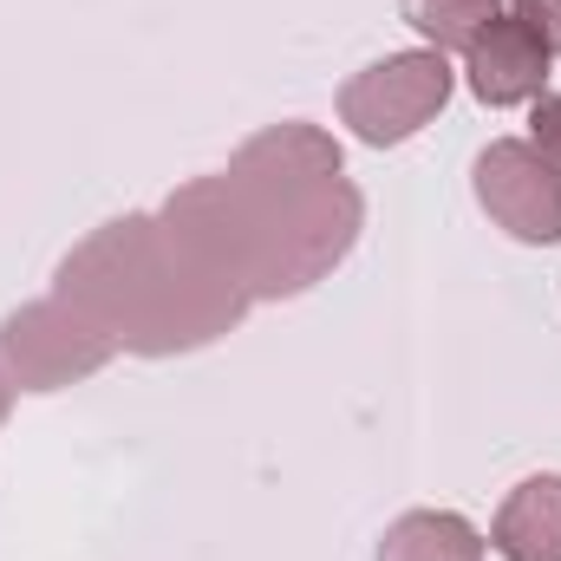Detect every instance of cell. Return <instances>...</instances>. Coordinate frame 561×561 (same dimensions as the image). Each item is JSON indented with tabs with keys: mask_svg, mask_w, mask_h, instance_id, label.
Masks as SVG:
<instances>
[{
	"mask_svg": "<svg viewBox=\"0 0 561 561\" xmlns=\"http://www.w3.org/2000/svg\"><path fill=\"white\" fill-rule=\"evenodd\" d=\"M470 176H477V203L490 209L496 229H510L516 242H536V249L561 242V163H549L536 144L496 138Z\"/></svg>",
	"mask_w": 561,
	"mask_h": 561,
	"instance_id": "2",
	"label": "cell"
},
{
	"mask_svg": "<svg viewBox=\"0 0 561 561\" xmlns=\"http://www.w3.org/2000/svg\"><path fill=\"white\" fill-rule=\"evenodd\" d=\"M450 85H457V72H450V59H444L437 46L392 53V59L366 66L359 79H346V92H340V118L353 125V138L359 144H379V150H386V144L419 138L424 125L444 112Z\"/></svg>",
	"mask_w": 561,
	"mask_h": 561,
	"instance_id": "1",
	"label": "cell"
},
{
	"mask_svg": "<svg viewBox=\"0 0 561 561\" xmlns=\"http://www.w3.org/2000/svg\"><path fill=\"white\" fill-rule=\"evenodd\" d=\"M379 561H483V536L457 510H412L386 529Z\"/></svg>",
	"mask_w": 561,
	"mask_h": 561,
	"instance_id": "5",
	"label": "cell"
},
{
	"mask_svg": "<svg viewBox=\"0 0 561 561\" xmlns=\"http://www.w3.org/2000/svg\"><path fill=\"white\" fill-rule=\"evenodd\" d=\"M399 7L424 33V46H437V53H463L503 13V0H399Z\"/></svg>",
	"mask_w": 561,
	"mask_h": 561,
	"instance_id": "6",
	"label": "cell"
},
{
	"mask_svg": "<svg viewBox=\"0 0 561 561\" xmlns=\"http://www.w3.org/2000/svg\"><path fill=\"white\" fill-rule=\"evenodd\" d=\"M510 20H523V33L556 59L561 53V0H510Z\"/></svg>",
	"mask_w": 561,
	"mask_h": 561,
	"instance_id": "7",
	"label": "cell"
},
{
	"mask_svg": "<svg viewBox=\"0 0 561 561\" xmlns=\"http://www.w3.org/2000/svg\"><path fill=\"white\" fill-rule=\"evenodd\" d=\"M490 549L503 561H561V477H529L510 490Z\"/></svg>",
	"mask_w": 561,
	"mask_h": 561,
	"instance_id": "4",
	"label": "cell"
},
{
	"mask_svg": "<svg viewBox=\"0 0 561 561\" xmlns=\"http://www.w3.org/2000/svg\"><path fill=\"white\" fill-rule=\"evenodd\" d=\"M529 105H536V112H529V131H536V150H542V157H549V163H561V99L556 92H542V99H529Z\"/></svg>",
	"mask_w": 561,
	"mask_h": 561,
	"instance_id": "8",
	"label": "cell"
},
{
	"mask_svg": "<svg viewBox=\"0 0 561 561\" xmlns=\"http://www.w3.org/2000/svg\"><path fill=\"white\" fill-rule=\"evenodd\" d=\"M463 79L483 105H523V99H542L549 85V53L523 33V20L496 13L470 46H463Z\"/></svg>",
	"mask_w": 561,
	"mask_h": 561,
	"instance_id": "3",
	"label": "cell"
}]
</instances>
